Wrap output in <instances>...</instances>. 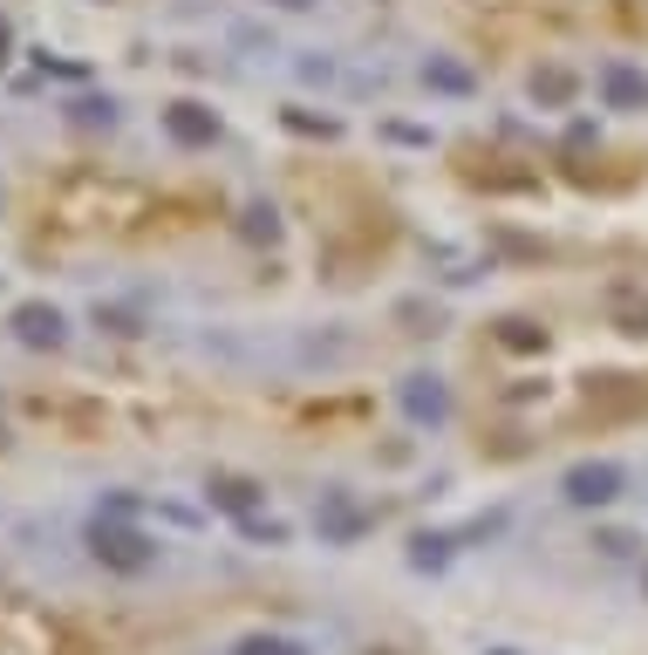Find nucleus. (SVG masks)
Listing matches in <instances>:
<instances>
[{"instance_id":"1","label":"nucleus","mask_w":648,"mask_h":655,"mask_svg":"<svg viewBox=\"0 0 648 655\" xmlns=\"http://www.w3.org/2000/svg\"><path fill=\"white\" fill-rule=\"evenodd\" d=\"M96 553L110 567H123V573H137L144 560H150V540H137V533H123V526H96Z\"/></svg>"},{"instance_id":"2","label":"nucleus","mask_w":648,"mask_h":655,"mask_svg":"<svg viewBox=\"0 0 648 655\" xmlns=\"http://www.w3.org/2000/svg\"><path fill=\"white\" fill-rule=\"evenodd\" d=\"M566 492H574L580 506H608V498L621 492V471L614 465H580L574 478H566Z\"/></svg>"},{"instance_id":"3","label":"nucleus","mask_w":648,"mask_h":655,"mask_svg":"<svg viewBox=\"0 0 648 655\" xmlns=\"http://www.w3.org/2000/svg\"><path fill=\"white\" fill-rule=\"evenodd\" d=\"M14 335L28 342V348H56V342H62V314L35 300V308H21V314H14Z\"/></svg>"},{"instance_id":"4","label":"nucleus","mask_w":648,"mask_h":655,"mask_svg":"<svg viewBox=\"0 0 648 655\" xmlns=\"http://www.w3.org/2000/svg\"><path fill=\"white\" fill-rule=\"evenodd\" d=\"M164 123H171V137H178V144H212V137H219V116H212V110H198V103H171Z\"/></svg>"},{"instance_id":"5","label":"nucleus","mask_w":648,"mask_h":655,"mask_svg":"<svg viewBox=\"0 0 648 655\" xmlns=\"http://www.w3.org/2000/svg\"><path fill=\"white\" fill-rule=\"evenodd\" d=\"M608 103H614V110H641V103H648V83H641L635 69L614 62V69H608Z\"/></svg>"},{"instance_id":"6","label":"nucleus","mask_w":648,"mask_h":655,"mask_svg":"<svg viewBox=\"0 0 648 655\" xmlns=\"http://www.w3.org/2000/svg\"><path fill=\"white\" fill-rule=\"evenodd\" d=\"M219 498H225V506H253V485H240V478H219V485H212Z\"/></svg>"},{"instance_id":"7","label":"nucleus","mask_w":648,"mask_h":655,"mask_svg":"<svg viewBox=\"0 0 648 655\" xmlns=\"http://www.w3.org/2000/svg\"><path fill=\"white\" fill-rule=\"evenodd\" d=\"M240 655H301V648H294V642H246Z\"/></svg>"},{"instance_id":"8","label":"nucleus","mask_w":648,"mask_h":655,"mask_svg":"<svg viewBox=\"0 0 648 655\" xmlns=\"http://www.w3.org/2000/svg\"><path fill=\"white\" fill-rule=\"evenodd\" d=\"M8 48H14V35H8V21H0V62H8Z\"/></svg>"},{"instance_id":"9","label":"nucleus","mask_w":648,"mask_h":655,"mask_svg":"<svg viewBox=\"0 0 648 655\" xmlns=\"http://www.w3.org/2000/svg\"><path fill=\"white\" fill-rule=\"evenodd\" d=\"M280 8H307V0H280Z\"/></svg>"}]
</instances>
